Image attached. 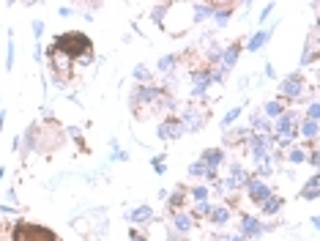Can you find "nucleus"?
Listing matches in <instances>:
<instances>
[{
    "instance_id": "obj_36",
    "label": "nucleus",
    "mask_w": 320,
    "mask_h": 241,
    "mask_svg": "<svg viewBox=\"0 0 320 241\" xmlns=\"http://www.w3.org/2000/svg\"><path fill=\"white\" fill-rule=\"evenodd\" d=\"M307 118H309V120H317V102H315V99L307 104Z\"/></svg>"
},
{
    "instance_id": "obj_14",
    "label": "nucleus",
    "mask_w": 320,
    "mask_h": 241,
    "mask_svg": "<svg viewBox=\"0 0 320 241\" xmlns=\"http://www.w3.org/2000/svg\"><path fill=\"white\" fill-rule=\"evenodd\" d=\"M200 162L205 165V170L219 173V167L225 165V151H222V148H205L203 156H200Z\"/></svg>"
},
{
    "instance_id": "obj_34",
    "label": "nucleus",
    "mask_w": 320,
    "mask_h": 241,
    "mask_svg": "<svg viewBox=\"0 0 320 241\" xmlns=\"http://www.w3.org/2000/svg\"><path fill=\"white\" fill-rule=\"evenodd\" d=\"M129 241H151V238H148V233H142V230L134 228V230H129Z\"/></svg>"
},
{
    "instance_id": "obj_10",
    "label": "nucleus",
    "mask_w": 320,
    "mask_h": 241,
    "mask_svg": "<svg viewBox=\"0 0 320 241\" xmlns=\"http://www.w3.org/2000/svg\"><path fill=\"white\" fill-rule=\"evenodd\" d=\"M164 203H167V206H164L167 214H175V211H183V208H189V187H186V184H178L173 195L164 197Z\"/></svg>"
},
{
    "instance_id": "obj_19",
    "label": "nucleus",
    "mask_w": 320,
    "mask_h": 241,
    "mask_svg": "<svg viewBox=\"0 0 320 241\" xmlns=\"http://www.w3.org/2000/svg\"><path fill=\"white\" fill-rule=\"evenodd\" d=\"M298 137H304V143H309V140H317V120L298 118Z\"/></svg>"
},
{
    "instance_id": "obj_13",
    "label": "nucleus",
    "mask_w": 320,
    "mask_h": 241,
    "mask_svg": "<svg viewBox=\"0 0 320 241\" xmlns=\"http://www.w3.org/2000/svg\"><path fill=\"white\" fill-rule=\"evenodd\" d=\"M241 50H244V44H241V42H233V44H227L225 50H222L219 69L225 71V74H227V71H230V69H233L236 63H238V55H241Z\"/></svg>"
},
{
    "instance_id": "obj_35",
    "label": "nucleus",
    "mask_w": 320,
    "mask_h": 241,
    "mask_svg": "<svg viewBox=\"0 0 320 241\" xmlns=\"http://www.w3.org/2000/svg\"><path fill=\"white\" fill-rule=\"evenodd\" d=\"M167 9H170V3H164V6H156V9H154V14H151V17H154L156 22H162V17L167 14Z\"/></svg>"
},
{
    "instance_id": "obj_25",
    "label": "nucleus",
    "mask_w": 320,
    "mask_h": 241,
    "mask_svg": "<svg viewBox=\"0 0 320 241\" xmlns=\"http://www.w3.org/2000/svg\"><path fill=\"white\" fill-rule=\"evenodd\" d=\"M285 159H287L290 165H304V162H307V151H304L298 143H295V146L287 148V156H285Z\"/></svg>"
},
{
    "instance_id": "obj_5",
    "label": "nucleus",
    "mask_w": 320,
    "mask_h": 241,
    "mask_svg": "<svg viewBox=\"0 0 320 241\" xmlns=\"http://www.w3.org/2000/svg\"><path fill=\"white\" fill-rule=\"evenodd\" d=\"M181 124H183V134H195L205 126V120L211 118V110H208V102H189L181 112Z\"/></svg>"
},
{
    "instance_id": "obj_42",
    "label": "nucleus",
    "mask_w": 320,
    "mask_h": 241,
    "mask_svg": "<svg viewBox=\"0 0 320 241\" xmlns=\"http://www.w3.org/2000/svg\"><path fill=\"white\" fill-rule=\"evenodd\" d=\"M164 241H186V238H183V236H173V233H170V236H167Z\"/></svg>"
},
{
    "instance_id": "obj_8",
    "label": "nucleus",
    "mask_w": 320,
    "mask_h": 241,
    "mask_svg": "<svg viewBox=\"0 0 320 241\" xmlns=\"http://www.w3.org/2000/svg\"><path fill=\"white\" fill-rule=\"evenodd\" d=\"M156 134H159V140H164V143H173V140L183 137L181 118L178 115H164L162 120H159V126H156Z\"/></svg>"
},
{
    "instance_id": "obj_39",
    "label": "nucleus",
    "mask_w": 320,
    "mask_h": 241,
    "mask_svg": "<svg viewBox=\"0 0 320 241\" xmlns=\"http://www.w3.org/2000/svg\"><path fill=\"white\" fill-rule=\"evenodd\" d=\"M33 30H36V38H38V36H41V30H44V22L36 19V22H33Z\"/></svg>"
},
{
    "instance_id": "obj_6",
    "label": "nucleus",
    "mask_w": 320,
    "mask_h": 241,
    "mask_svg": "<svg viewBox=\"0 0 320 241\" xmlns=\"http://www.w3.org/2000/svg\"><path fill=\"white\" fill-rule=\"evenodd\" d=\"M271 137V134H268ZM268 137H263V134H249V140L244 143V151L252 156V162L258 165V162H263L271 151H274V146H271V140Z\"/></svg>"
},
{
    "instance_id": "obj_33",
    "label": "nucleus",
    "mask_w": 320,
    "mask_h": 241,
    "mask_svg": "<svg viewBox=\"0 0 320 241\" xmlns=\"http://www.w3.org/2000/svg\"><path fill=\"white\" fill-rule=\"evenodd\" d=\"M6 69H14V38L9 36V55H6Z\"/></svg>"
},
{
    "instance_id": "obj_18",
    "label": "nucleus",
    "mask_w": 320,
    "mask_h": 241,
    "mask_svg": "<svg viewBox=\"0 0 320 241\" xmlns=\"http://www.w3.org/2000/svg\"><path fill=\"white\" fill-rule=\"evenodd\" d=\"M236 9V3H214V22H217V28H225L227 25V19H230V14H233Z\"/></svg>"
},
{
    "instance_id": "obj_7",
    "label": "nucleus",
    "mask_w": 320,
    "mask_h": 241,
    "mask_svg": "<svg viewBox=\"0 0 320 241\" xmlns=\"http://www.w3.org/2000/svg\"><path fill=\"white\" fill-rule=\"evenodd\" d=\"M244 192H246V197H249V203L252 206H263L266 200L274 195V189L268 187L266 181H260V178H254V175H249V181H246V187H244Z\"/></svg>"
},
{
    "instance_id": "obj_4",
    "label": "nucleus",
    "mask_w": 320,
    "mask_h": 241,
    "mask_svg": "<svg viewBox=\"0 0 320 241\" xmlns=\"http://www.w3.org/2000/svg\"><path fill=\"white\" fill-rule=\"evenodd\" d=\"M9 241H60V238L47 225L14 219V222H9Z\"/></svg>"
},
{
    "instance_id": "obj_15",
    "label": "nucleus",
    "mask_w": 320,
    "mask_h": 241,
    "mask_svg": "<svg viewBox=\"0 0 320 241\" xmlns=\"http://www.w3.org/2000/svg\"><path fill=\"white\" fill-rule=\"evenodd\" d=\"M230 219H233V208H230L227 203H214V208H211V214H208V222L211 225H227Z\"/></svg>"
},
{
    "instance_id": "obj_44",
    "label": "nucleus",
    "mask_w": 320,
    "mask_h": 241,
    "mask_svg": "<svg viewBox=\"0 0 320 241\" xmlns=\"http://www.w3.org/2000/svg\"><path fill=\"white\" fill-rule=\"evenodd\" d=\"M222 241H244V238H241V236H225Z\"/></svg>"
},
{
    "instance_id": "obj_40",
    "label": "nucleus",
    "mask_w": 320,
    "mask_h": 241,
    "mask_svg": "<svg viewBox=\"0 0 320 241\" xmlns=\"http://www.w3.org/2000/svg\"><path fill=\"white\" fill-rule=\"evenodd\" d=\"M19 208H11V206H0V214H17Z\"/></svg>"
},
{
    "instance_id": "obj_24",
    "label": "nucleus",
    "mask_w": 320,
    "mask_h": 241,
    "mask_svg": "<svg viewBox=\"0 0 320 241\" xmlns=\"http://www.w3.org/2000/svg\"><path fill=\"white\" fill-rule=\"evenodd\" d=\"M134 79H137L140 85H148V83H154V71H151V66H145V63H137V66H134Z\"/></svg>"
},
{
    "instance_id": "obj_27",
    "label": "nucleus",
    "mask_w": 320,
    "mask_h": 241,
    "mask_svg": "<svg viewBox=\"0 0 320 241\" xmlns=\"http://www.w3.org/2000/svg\"><path fill=\"white\" fill-rule=\"evenodd\" d=\"M181 63V58L178 55H164L162 61H159V71H164L167 77H170V71H175V66Z\"/></svg>"
},
{
    "instance_id": "obj_28",
    "label": "nucleus",
    "mask_w": 320,
    "mask_h": 241,
    "mask_svg": "<svg viewBox=\"0 0 320 241\" xmlns=\"http://www.w3.org/2000/svg\"><path fill=\"white\" fill-rule=\"evenodd\" d=\"M208 195H211L208 187H189V203H203L208 200Z\"/></svg>"
},
{
    "instance_id": "obj_43",
    "label": "nucleus",
    "mask_w": 320,
    "mask_h": 241,
    "mask_svg": "<svg viewBox=\"0 0 320 241\" xmlns=\"http://www.w3.org/2000/svg\"><path fill=\"white\" fill-rule=\"evenodd\" d=\"M3 124H6V110H0V132H3Z\"/></svg>"
},
{
    "instance_id": "obj_22",
    "label": "nucleus",
    "mask_w": 320,
    "mask_h": 241,
    "mask_svg": "<svg viewBox=\"0 0 320 241\" xmlns=\"http://www.w3.org/2000/svg\"><path fill=\"white\" fill-rule=\"evenodd\" d=\"M317 195H320V181H317V175H312V178L304 184V189L298 192V197L312 203V200H317Z\"/></svg>"
},
{
    "instance_id": "obj_3",
    "label": "nucleus",
    "mask_w": 320,
    "mask_h": 241,
    "mask_svg": "<svg viewBox=\"0 0 320 241\" xmlns=\"http://www.w3.org/2000/svg\"><path fill=\"white\" fill-rule=\"evenodd\" d=\"M312 99H315V88L307 85V77L301 71L287 74L279 83V102L282 104H309Z\"/></svg>"
},
{
    "instance_id": "obj_23",
    "label": "nucleus",
    "mask_w": 320,
    "mask_h": 241,
    "mask_svg": "<svg viewBox=\"0 0 320 241\" xmlns=\"http://www.w3.org/2000/svg\"><path fill=\"white\" fill-rule=\"evenodd\" d=\"M271 30H274V28H266V30H258V33H254V36L249 38V42H246V50H249V52H258V50H260V47H263V44H266V42H268V38H271Z\"/></svg>"
},
{
    "instance_id": "obj_16",
    "label": "nucleus",
    "mask_w": 320,
    "mask_h": 241,
    "mask_svg": "<svg viewBox=\"0 0 320 241\" xmlns=\"http://www.w3.org/2000/svg\"><path fill=\"white\" fill-rule=\"evenodd\" d=\"M249 132L252 134H263V137H268V134H271V120L263 115L260 110H254L249 115Z\"/></svg>"
},
{
    "instance_id": "obj_21",
    "label": "nucleus",
    "mask_w": 320,
    "mask_h": 241,
    "mask_svg": "<svg viewBox=\"0 0 320 241\" xmlns=\"http://www.w3.org/2000/svg\"><path fill=\"white\" fill-rule=\"evenodd\" d=\"M285 110H287V107H285V104L279 102V99H271V102H266V104L260 107V112H263V115H266L268 120H276Z\"/></svg>"
},
{
    "instance_id": "obj_2",
    "label": "nucleus",
    "mask_w": 320,
    "mask_h": 241,
    "mask_svg": "<svg viewBox=\"0 0 320 241\" xmlns=\"http://www.w3.org/2000/svg\"><path fill=\"white\" fill-rule=\"evenodd\" d=\"M25 151H41V154H52L55 148L63 146V129L55 120H44V124H33L25 134Z\"/></svg>"
},
{
    "instance_id": "obj_41",
    "label": "nucleus",
    "mask_w": 320,
    "mask_h": 241,
    "mask_svg": "<svg viewBox=\"0 0 320 241\" xmlns=\"http://www.w3.org/2000/svg\"><path fill=\"white\" fill-rule=\"evenodd\" d=\"M58 14H60V17H71V9H69V6H60Z\"/></svg>"
},
{
    "instance_id": "obj_38",
    "label": "nucleus",
    "mask_w": 320,
    "mask_h": 241,
    "mask_svg": "<svg viewBox=\"0 0 320 241\" xmlns=\"http://www.w3.org/2000/svg\"><path fill=\"white\" fill-rule=\"evenodd\" d=\"M271 11H274V3H268V6H266V9H263V11H260V22H266V19L271 17Z\"/></svg>"
},
{
    "instance_id": "obj_26",
    "label": "nucleus",
    "mask_w": 320,
    "mask_h": 241,
    "mask_svg": "<svg viewBox=\"0 0 320 241\" xmlns=\"http://www.w3.org/2000/svg\"><path fill=\"white\" fill-rule=\"evenodd\" d=\"M241 110H244V107H233V110H227V112H225V118L219 120L222 129H225V132H227V129H233V124H236L238 118H241Z\"/></svg>"
},
{
    "instance_id": "obj_29",
    "label": "nucleus",
    "mask_w": 320,
    "mask_h": 241,
    "mask_svg": "<svg viewBox=\"0 0 320 241\" xmlns=\"http://www.w3.org/2000/svg\"><path fill=\"white\" fill-rule=\"evenodd\" d=\"M211 208H214V203H208V200H203V203H191L189 214L195 216V219H200V216H208V214H211Z\"/></svg>"
},
{
    "instance_id": "obj_30",
    "label": "nucleus",
    "mask_w": 320,
    "mask_h": 241,
    "mask_svg": "<svg viewBox=\"0 0 320 241\" xmlns=\"http://www.w3.org/2000/svg\"><path fill=\"white\" fill-rule=\"evenodd\" d=\"M214 14V3H205V6H195V17L191 22H203L205 17H211Z\"/></svg>"
},
{
    "instance_id": "obj_20",
    "label": "nucleus",
    "mask_w": 320,
    "mask_h": 241,
    "mask_svg": "<svg viewBox=\"0 0 320 241\" xmlns=\"http://www.w3.org/2000/svg\"><path fill=\"white\" fill-rule=\"evenodd\" d=\"M282 206H285V197H276V195H271L266 203L260 206V214L263 216H276L279 211H282Z\"/></svg>"
},
{
    "instance_id": "obj_1",
    "label": "nucleus",
    "mask_w": 320,
    "mask_h": 241,
    "mask_svg": "<svg viewBox=\"0 0 320 241\" xmlns=\"http://www.w3.org/2000/svg\"><path fill=\"white\" fill-rule=\"evenodd\" d=\"M50 47L63 52L71 63H82V66H88V63L93 61V42L88 38V33H79V30H66V33L55 36Z\"/></svg>"
},
{
    "instance_id": "obj_37",
    "label": "nucleus",
    "mask_w": 320,
    "mask_h": 241,
    "mask_svg": "<svg viewBox=\"0 0 320 241\" xmlns=\"http://www.w3.org/2000/svg\"><path fill=\"white\" fill-rule=\"evenodd\" d=\"M315 61H317V50H309V52L301 58V66H309V63H315Z\"/></svg>"
},
{
    "instance_id": "obj_12",
    "label": "nucleus",
    "mask_w": 320,
    "mask_h": 241,
    "mask_svg": "<svg viewBox=\"0 0 320 241\" xmlns=\"http://www.w3.org/2000/svg\"><path fill=\"white\" fill-rule=\"evenodd\" d=\"M249 126H238V129H227L225 132V146H222V151H227V148H244V143L249 140Z\"/></svg>"
},
{
    "instance_id": "obj_32",
    "label": "nucleus",
    "mask_w": 320,
    "mask_h": 241,
    "mask_svg": "<svg viewBox=\"0 0 320 241\" xmlns=\"http://www.w3.org/2000/svg\"><path fill=\"white\" fill-rule=\"evenodd\" d=\"M164 154H159V156H154V162H151V165H154V170L159 173V175H164V170H167V165H164Z\"/></svg>"
},
{
    "instance_id": "obj_31",
    "label": "nucleus",
    "mask_w": 320,
    "mask_h": 241,
    "mask_svg": "<svg viewBox=\"0 0 320 241\" xmlns=\"http://www.w3.org/2000/svg\"><path fill=\"white\" fill-rule=\"evenodd\" d=\"M189 178H205V165L200 162V159L189 165Z\"/></svg>"
},
{
    "instance_id": "obj_11",
    "label": "nucleus",
    "mask_w": 320,
    "mask_h": 241,
    "mask_svg": "<svg viewBox=\"0 0 320 241\" xmlns=\"http://www.w3.org/2000/svg\"><path fill=\"white\" fill-rule=\"evenodd\" d=\"M238 230H241L238 236H241L244 241L246 238H258L263 233V222L254 214H238Z\"/></svg>"
},
{
    "instance_id": "obj_17",
    "label": "nucleus",
    "mask_w": 320,
    "mask_h": 241,
    "mask_svg": "<svg viewBox=\"0 0 320 241\" xmlns=\"http://www.w3.org/2000/svg\"><path fill=\"white\" fill-rule=\"evenodd\" d=\"M126 219H129L132 225H148L151 219H154V208L151 206H137V208H132V211L126 214Z\"/></svg>"
},
{
    "instance_id": "obj_9",
    "label": "nucleus",
    "mask_w": 320,
    "mask_h": 241,
    "mask_svg": "<svg viewBox=\"0 0 320 241\" xmlns=\"http://www.w3.org/2000/svg\"><path fill=\"white\" fill-rule=\"evenodd\" d=\"M167 225H170L173 236H186L189 230L197 228V219L189 211H175V214H167Z\"/></svg>"
}]
</instances>
